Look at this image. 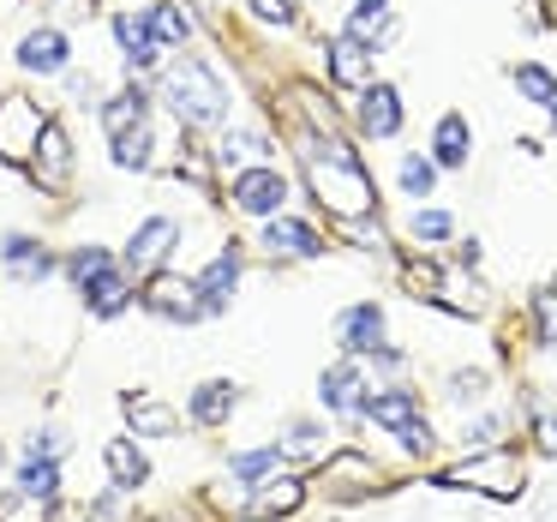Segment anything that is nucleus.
Instances as JSON below:
<instances>
[{
	"instance_id": "1",
	"label": "nucleus",
	"mask_w": 557,
	"mask_h": 522,
	"mask_svg": "<svg viewBox=\"0 0 557 522\" xmlns=\"http://www.w3.org/2000/svg\"><path fill=\"white\" fill-rule=\"evenodd\" d=\"M306 174H312V193L330 205V217L342 222H360L372 217V174L354 162V150L342 145V138H312L306 145Z\"/></svg>"
},
{
	"instance_id": "2",
	"label": "nucleus",
	"mask_w": 557,
	"mask_h": 522,
	"mask_svg": "<svg viewBox=\"0 0 557 522\" xmlns=\"http://www.w3.org/2000/svg\"><path fill=\"white\" fill-rule=\"evenodd\" d=\"M162 97H169V109L181 114L186 126H205V121H222V114H228V90H222V78L210 73L198 54H186V61L169 66Z\"/></svg>"
},
{
	"instance_id": "3",
	"label": "nucleus",
	"mask_w": 557,
	"mask_h": 522,
	"mask_svg": "<svg viewBox=\"0 0 557 522\" xmlns=\"http://www.w3.org/2000/svg\"><path fill=\"white\" fill-rule=\"evenodd\" d=\"M366 414H372L377 426H389V433H401V445L420 457V450H432V426H425V414H420V397H413L408 385H384V390H366V402H360Z\"/></svg>"
},
{
	"instance_id": "4",
	"label": "nucleus",
	"mask_w": 557,
	"mask_h": 522,
	"mask_svg": "<svg viewBox=\"0 0 557 522\" xmlns=\"http://www.w3.org/2000/svg\"><path fill=\"white\" fill-rule=\"evenodd\" d=\"M42 126H49V114H42L37 97H25V90L0 97V162H30Z\"/></svg>"
},
{
	"instance_id": "5",
	"label": "nucleus",
	"mask_w": 557,
	"mask_h": 522,
	"mask_svg": "<svg viewBox=\"0 0 557 522\" xmlns=\"http://www.w3.org/2000/svg\"><path fill=\"white\" fill-rule=\"evenodd\" d=\"M444 486H480V493H492V498H516L521 493V469H516V457H509V450L492 445V450H480V462L449 469Z\"/></svg>"
},
{
	"instance_id": "6",
	"label": "nucleus",
	"mask_w": 557,
	"mask_h": 522,
	"mask_svg": "<svg viewBox=\"0 0 557 522\" xmlns=\"http://www.w3.org/2000/svg\"><path fill=\"white\" fill-rule=\"evenodd\" d=\"M138 294H145V306L157 318H169V325H193V318L210 313L198 282H181V277H150V289H138Z\"/></svg>"
},
{
	"instance_id": "7",
	"label": "nucleus",
	"mask_w": 557,
	"mask_h": 522,
	"mask_svg": "<svg viewBox=\"0 0 557 522\" xmlns=\"http://www.w3.org/2000/svg\"><path fill=\"white\" fill-rule=\"evenodd\" d=\"M282 205H288V174H282V169H240V174H234V210L276 217Z\"/></svg>"
},
{
	"instance_id": "8",
	"label": "nucleus",
	"mask_w": 557,
	"mask_h": 522,
	"mask_svg": "<svg viewBox=\"0 0 557 522\" xmlns=\"http://www.w3.org/2000/svg\"><path fill=\"white\" fill-rule=\"evenodd\" d=\"M181 246V222L174 217H150L133 229V241H126V270H157L162 258Z\"/></svg>"
},
{
	"instance_id": "9",
	"label": "nucleus",
	"mask_w": 557,
	"mask_h": 522,
	"mask_svg": "<svg viewBox=\"0 0 557 522\" xmlns=\"http://www.w3.org/2000/svg\"><path fill=\"white\" fill-rule=\"evenodd\" d=\"M372 54H377V49H366V43H360V37H348V31L324 43V66H330V78H336V85H348V90H366V85H372Z\"/></svg>"
},
{
	"instance_id": "10",
	"label": "nucleus",
	"mask_w": 557,
	"mask_h": 522,
	"mask_svg": "<svg viewBox=\"0 0 557 522\" xmlns=\"http://www.w3.org/2000/svg\"><path fill=\"white\" fill-rule=\"evenodd\" d=\"M264 253H276V258H324V234L312 229V222H300V217H270L264 222Z\"/></svg>"
},
{
	"instance_id": "11",
	"label": "nucleus",
	"mask_w": 557,
	"mask_h": 522,
	"mask_svg": "<svg viewBox=\"0 0 557 522\" xmlns=\"http://www.w3.org/2000/svg\"><path fill=\"white\" fill-rule=\"evenodd\" d=\"M336 337H342V349H348V354H377V349H384V306H377V301L348 306V313L336 318Z\"/></svg>"
},
{
	"instance_id": "12",
	"label": "nucleus",
	"mask_w": 557,
	"mask_h": 522,
	"mask_svg": "<svg viewBox=\"0 0 557 522\" xmlns=\"http://www.w3.org/2000/svg\"><path fill=\"white\" fill-rule=\"evenodd\" d=\"M318 402H324L330 414H360V402H366V378H360V366H354V361L324 366V378H318Z\"/></svg>"
},
{
	"instance_id": "13",
	"label": "nucleus",
	"mask_w": 557,
	"mask_h": 522,
	"mask_svg": "<svg viewBox=\"0 0 557 522\" xmlns=\"http://www.w3.org/2000/svg\"><path fill=\"white\" fill-rule=\"evenodd\" d=\"M360 126L372 138H396L401 133V97H396V85H366L360 90Z\"/></svg>"
},
{
	"instance_id": "14",
	"label": "nucleus",
	"mask_w": 557,
	"mask_h": 522,
	"mask_svg": "<svg viewBox=\"0 0 557 522\" xmlns=\"http://www.w3.org/2000/svg\"><path fill=\"white\" fill-rule=\"evenodd\" d=\"M66 61H73V49H66V37L54 25H42V31H30L25 37V49H18V66H25V73H66Z\"/></svg>"
},
{
	"instance_id": "15",
	"label": "nucleus",
	"mask_w": 557,
	"mask_h": 522,
	"mask_svg": "<svg viewBox=\"0 0 557 522\" xmlns=\"http://www.w3.org/2000/svg\"><path fill=\"white\" fill-rule=\"evenodd\" d=\"M0 258H7V270H13L18 282H42L54 270V253L42 241H30V234H7V241H0Z\"/></svg>"
},
{
	"instance_id": "16",
	"label": "nucleus",
	"mask_w": 557,
	"mask_h": 522,
	"mask_svg": "<svg viewBox=\"0 0 557 522\" xmlns=\"http://www.w3.org/2000/svg\"><path fill=\"white\" fill-rule=\"evenodd\" d=\"M193 282H198V294H205L210 313H222V306H228V294H234V282H240V253H234V246H222V253L210 258Z\"/></svg>"
},
{
	"instance_id": "17",
	"label": "nucleus",
	"mask_w": 557,
	"mask_h": 522,
	"mask_svg": "<svg viewBox=\"0 0 557 522\" xmlns=\"http://www.w3.org/2000/svg\"><path fill=\"white\" fill-rule=\"evenodd\" d=\"M85 301H90V313H97V318H121L126 306L138 301V289H133V277H126L121 265H109V270H102V277L85 289Z\"/></svg>"
},
{
	"instance_id": "18",
	"label": "nucleus",
	"mask_w": 557,
	"mask_h": 522,
	"mask_svg": "<svg viewBox=\"0 0 557 522\" xmlns=\"http://www.w3.org/2000/svg\"><path fill=\"white\" fill-rule=\"evenodd\" d=\"M66 169H73V150H66V133L49 121V126H42V138H37V150H30V174H37L42 186H61Z\"/></svg>"
},
{
	"instance_id": "19",
	"label": "nucleus",
	"mask_w": 557,
	"mask_h": 522,
	"mask_svg": "<svg viewBox=\"0 0 557 522\" xmlns=\"http://www.w3.org/2000/svg\"><path fill=\"white\" fill-rule=\"evenodd\" d=\"M234 402H240L234 378H205V385L193 390V402H186V414H193L198 426H222L234 414Z\"/></svg>"
},
{
	"instance_id": "20",
	"label": "nucleus",
	"mask_w": 557,
	"mask_h": 522,
	"mask_svg": "<svg viewBox=\"0 0 557 522\" xmlns=\"http://www.w3.org/2000/svg\"><path fill=\"white\" fill-rule=\"evenodd\" d=\"M102 462H109V474H114V486H121V493H138V486L150 481V462H145V450H138L133 438H109Z\"/></svg>"
},
{
	"instance_id": "21",
	"label": "nucleus",
	"mask_w": 557,
	"mask_h": 522,
	"mask_svg": "<svg viewBox=\"0 0 557 522\" xmlns=\"http://www.w3.org/2000/svg\"><path fill=\"white\" fill-rule=\"evenodd\" d=\"M150 121V90L145 85H126L121 97H102V126L114 133H126V126H145Z\"/></svg>"
},
{
	"instance_id": "22",
	"label": "nucleus",
	"mask_w": 557,
	"mask_h": 522,
	"mask_svg": "<svg viewBox=\"0 0 557 522\" xmlns=\"http://www.w3.org/2000/svg\"><path fill=\"white\" fill-rule=\"evenodd\" d=\"M145 25H150V37L162 43V49H186V37H193V13H186L181 0H157L145 13Z\"/></svg>"
},
{
	"instance_id": "23",
	"label": "nucleus",
	"mask_w": 557,
	"mask_h": 522,
	"mask_svg": "<svg viewBox=\"0 0 557 522\" xmlns=\"http://www.w3.org/2000/svg\"><path fill=\"white\" fill-rule=\"evenodd\" d=\"M468 150H473L468 121H461V114H444V121H437V133H432V162H437V169H461V162H468Z\"/></svg>"
},
{
	"instance_id": "24",
	"label": "nucleus",
	"mask_w": 557,
	"mask_h": 522,
	"mask_svg": "<svg viewBox=\"0 0 557 522\" xmlns=\"http://www.w3.org/2000/svg\"><path fill=\"white\" fill-rule=\"evenodd\" d=\"M126 421H133L145 438H174L181 433V414H174L169 402H157V397H126Z\"/></svg>"
},
{
	"instance_id": "25",
	"label": "nucleus",
	"mask_w": 557,
	"mask_h": 522,
	"mask_svg": "<svg viewBox=\"0 0 557 522\" xmlns=\"http://www.w3.org/2000/svg\"><path fill=\"white\" fill-rule=\"evenodd\" d=\"M300 505H306V486L288 481V474H282V481H258V493H252L258 517H294Z\"/></svg>"
},
{
	"instance_id": "26",
	"label": "nucleus",
	"mask_w": 557,
	"mask_h": 522,
	"mask_svg": "<svg viewBox=\"0 0 557 522\" xmlns=\"http://www.w3.org/2000/svg\"><path fill=\"white\" fill-rule=\"evenodd\" d=\"M114 43H121V54L133 66H150V61H157V49H162V43L150 37V25H145V19H133V13L114 19Z\"/></svg>"
},
{
	"instance_id": "27",
	"label": "nucleus",
	"mask_w": 557,
	"mask_h": 522,
	"mask_svg": "<svg viewBox=\"0 0 557 522\" xmlns=\"http://www.w3.org/2000/svg\"><path fill=\"white\" fill-rule=\"evenodd\" d=\"M18 493L49 505V498L61 493V457H30L25 469H18Z\"/></svg>"
},
{
	"instance_id": "28",
	"label": "nucleus",
	"mask_w": 557,
	"mask_h": 522,
	"mask_svg": "<svg viewBox=\"0 0 557 522\" xmlns=\"http://www.w3.org/2000/svg\"><path fill=\"white\" fill-rule=\"evenodd\" d=\"M276 469H282V445L246 450V457H234V462H228V474H234V481H246V486H258L264 474H276Z\"/></svg>"
},
{
	"instance_id": "29",
	"label": "nucleus",
	"mask_w": 557,
	"mask_h": 522,
	"mask_svg": "<svg viewBox=\"0 0 557 522\" xmlns=\"http://www.w3.org/2000/svg\"><path fill=\"white\" fill-rule=\"evenodd\" d=\"M330 481H336V493H360L366 481H377V469H372L366 457H354V450H348V457H336V462L324 469V486H330Z\"/></svg>"
},
{
	"instance_id": "30",
	"label": "nucleus",
	"mask_w": 557,
	"mask_h": 522,
	"mask_svg": "<svg viewBox=\"0 0 557 522\" xmlns=\"http://www.w3.org/2000/svg\"><path fill=\"white\" fill-rule=\"evenodd\" d=\"M516 90H521L528 102H540V109H552V102H557V78L545 73L540 61H521V66H516Z\"/></svg>"
},
{
	"instance_id": "31",
	"label": "nucleus",
	"mask_w": 557,
	"mask_h": 522,
	"mask_svg": "<svg viewBox=\"0 0 557 522\" xmlns=\"http://www.w3.org/2000/svg\"><path fill=\"white\" fill-rule=\"evenodd\" d=\"M114 162H121V169H150V126L114 133Z\"/></svg>"
},
{
	"instance_id": "32",
	"label": "nucleus",
	"mask_w": 557,
	"mask_h": 522,
	"mask_svg": "<svg viewBox=\"0 0 557 522\" xmlns=\"http://www.w3.org/2000/svg\"><path fill=\"white\" fill-rule=\"evenodd\" d=\"M109 265H114V258L102 253V246H78V253L66 258V277H73V289H90V282H97Z\"/></svg>"
},
{
	"instance_id": "33",
	"label": "nucleus",
	"mask_w": 557,
	"mask_h": 522,
	"mask_svg": "<svg viewBox=\"0 0 557 522\" xmlns=\"http://www.w3.org/2000/svg\"><path fill=\"white\" fill-rule=\"evenodd\" d=\"M408 229H413V241H420V246H444L449 234H456V222H449V210H413Z\"/></svg>"
},
{
	"instance_id": "34",
	"label": "nucleus",
	"mask_w": 557,
	"mask_h": 522,
	"mask_svg": "<svg viewBox=\"0 0 557 522\" xmlns=\"http://www.w3.org/2000/svg\"><path fill=\"white\" fill-rule=\"evenodd\" d=\"M401 193H413V198L437 193V162L432 157H401Z\"/></svg>"
},
{
	"instance_id": "35",
	"label": "nucleus",
	"mask_w": 557,
	"mask_h": 522,
	"mask_svg": "<svg viewBox=\"0 0 557 522\" xmlns=\"http://www.w3.org/2000/svg\"><path fill=\"white\" fill-rule=\"evenodd\" d=\"M497 433H504V421H497V414H480V421L461 426V450H492Z\"/></svg>"
},
{
	"instance_id": "36",
	"label": "nucleus",
	"mask_w": 557,
	"mask_h": 522,
	"mask_svg": "<svg viewBox=\"0 0 557 522\" xmlns=\"http://www.w3.org/2000/svg\"><path fill=\"white\" fill-rule=\"evenodd\" d=\"M533 325H540V342H557V289L533 294Z\"/></svg>"
},
{
	"instance_id": "37",
	"label": "nucleus",
	"mask_w": 557,
	"mask_h": 522,
	"mask_svg": "<svg viewBox=\"0 0 557 522\" xmlns=\"http://www.w3.org/2000/svg\"><path fill=\"white\" fill-rule=\"evenodd\" d=\"M252 7V19H264V25H294L300 19V0H246Z\"/></svg>"
},
{
	"instance_id": "38",
	"label": "nucleus",
	"mask_w": 557,
	"mask_h": 522,
	"mask_svg": "<svg viewBox=\"0 0 557 522\" xmlns=\"http://www.w3.org/2000/svg\"><path fill=\"white\" fill-rule=\"evenodd\" d=\"M485 390H492V378H485V373H456V378H449V397H456V402H485Z\"/></svg>"
},
{
	"instance_id": "39",
	"label": "nucleus",
	"mask_w": 557,
	"mask_h": 522,
	"mask_svg": "<svg viewBox=\"0 0 557 522\" xmlns=\"http://www.w3.org/2000/svg\"><path fill=\"white\" fill-rule=\"evenodd\" d=\"M533 438H540L545 457H557V414H533Z\"/></svg>"
},
{
	"instance_id": "40",
	"label": "nucleus",
	"mask_w": 557,
	"mask_h": 522,
	"mask_svg": "<svg viewBox=\"0 0 557 522\" xmlns=\"http://www.w3.org/2000/svg\"><path fill=\"white\" fill-rule=\"evenodd\" d=\"M30 457H61V433H30Z\"/></svg>"
},
{
	"instance_id": "41",
	"label": "nucleus",
	"mask_w": 557,
	"mask_h": 522,
	"mask_svg": "<svg viewBox=\"0 0 557 522\" xmlns=\"http://www.w3.org/2000/svg\"><path fill=\"white\" fill-rule=\"evenodd\" d=\"M354 13H389V0H354Z\"/></svg>"
},
{
	"instance_id": "42",
	"label": "nucleus",
	"mask_w": 557,
	"mask_h": 522,
	"mask_svg": "<svg viewBox=\"0 0 557 522\" xmlns=\"http://www.w3.org/2000/svg\"><path fill=\"white\" fill-rule=\"evenodd\" d=\"M552 121H557V102H552Z\"/></svg>"
},
{
	"instance_id": "43",
	"label": "nucleus",
	"mask_w": 557,
	"mask_h": 522,
	"mask_svg": "<svg viewBox=\"0 0 557 522\" xmlns=\"http://www.w3.org/2000/svg\"><path fill=\"white\" fill-rule=\"evenodd\" d=\"M246 522H264V517H246Z\"/></svg>"
}]
</instances>
